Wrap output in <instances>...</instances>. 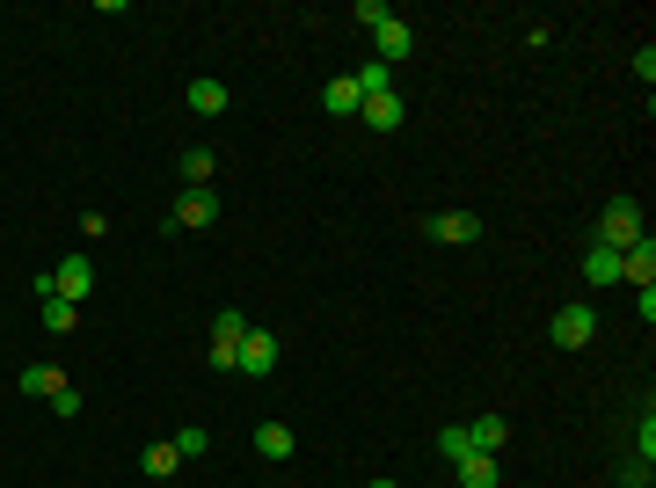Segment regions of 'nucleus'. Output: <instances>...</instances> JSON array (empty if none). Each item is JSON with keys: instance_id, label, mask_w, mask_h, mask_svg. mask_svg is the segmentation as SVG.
<instances>
[{"instance_id": "f257e3e1", "label": "nucleus", "mask_w": 656, "mask_h": 488, "mask_svg": "<svg viewBox=\"0 0 656 488\" xmlns=\"http://www.w3.org/2000/svg\"><path fill=\"white\" fill-rule=\"evenodd\" d=\"M642 234H649V226H642V204H634V197H612L606 212H598V248H612V255H628Z\"/></svg>"}, {"instance_id": "f03ea898", "label": "nucleus", "mask_w": 656, "mask_h": 488, "mask_svg": "<svg viewBox=\"0 0 656 488\" xmlns=\"http://www.w3.org/2000/svg\"><path fill=\"white\" fill-rule=\"evenodd\" d=\"M212 220H219V190H183L169 212V234H205Z\"/></svg>"}, {"instance_id": "7ed1b4c3", "label": "nucleus", "mask_w": 656, "mask_h": 488, "mask_svg": "<svg viewBox=\"0 0 656 488\" xmlns=\"http://www.w3.org/2000/svg\"><path fill=\"white\" fill-rule=\"evenodd\" d=\"M51 292L73 299V306H88V292H96V263H88V255H59V270H51Z\"/></svg>"}, {"instance_id": "20e7f679", "label": "nucleus", "mask_w": 656, "mask_h": 488, "mask_svg": "<svg viewBox=\"0 0 656 488\" xmlns=\"http://www.w3.org/2000/svg\"><path fill=\"white\" fill-rule=\"evenodd\" d=\"M242 336H248V314H212V365L219 372H234V358H242Z\"/></svg>"}, {"instance_id": "39448f33", "label": "nucleus", "mask_w": 656, "mask_h": 488, "mask_svg": "<svg viewBox=\"0 0 656 488\" xmlns=\"http://www.w3.org/2000/svg\"><path fill=\"white\" fill-rule=\"evenodd\" d=\"M234 372H248V379H270V372H277V336H270V328H248Z\"/></svg>"}, {"instance_id": "423d86ee", "label": "nucleus", "mask_w": 656, "mask_h": 488, "mask_svg": "<svg viewBox=\"0 0 656 488\" xmlns=\"http://www.w3.org/2000/svg\"><path fill=\"white\" fill-rule=\"evenodd\" d=\"M423 234H431V241H453V248H474L482 241V220H474V212H431Z\"/></svg>"}, {"instance_id": "0eeeda50", "label": "nucleus", "mask_w": 656, "mask_h": 488, "mask_svg": "<svg viewBox=\"0 0 656 488\" xmlns=\"http://www.w3.org/2000/svg\"><path fill=\"white\" fill-rule=\"evenodd\" d=\"M591 336H598V314H591L583 299H577V306H561V314H555V350H583V342H591Z\"/></svg>"}, {"instance_id": "6e6552de", "label": "nucleus", "mask_w": 656, "mask_h": 488, "mask_svg": "<svg viewBox=\"0 0 656 488\" xmlns=\"http://www.w3.org/2000/svg\"><path fill=\"white\" fill-rule=\"evenodd\" d=\"M620 285H634V292H649V285H656V241H649V234L620 255Z\"/></svg>"}, {"instance_id": "1a4fd4ad", "label": "nucleus", "mask_w": 656, "mask_h": 488, "mask_svg": "<svg viewBox=\"0 0 656 488\" xmlns=\"http://www.w3.org/2000/svg\"><path fill=\"white\" fill-rule=\"evenodd\" d=\"M37 299H45V314H37V321H45L51 336H73V328H81V306L51 292V277H37Z\"/></svg>"}, {"instance_id": "9d476101", "label": "nucleus", "mask_w": 656, "mask_h": 488, "mask_svg": "<svg viewBox=\"0 0 656 488\" xmlns=\"http://www.w3.org/2000/svg\"><path fill=\"white\" fill-rule=\"evenodd\" d=\"M453 474H460V488H504L496 452H467V460H453Z\"/></svg>"}, {"instance_id": "9b49d317", "label": "nucleus", "mask_w": 656, "mask_h": 488, "mask_svg": "<svg viewBox=\"0 0 656 488\" xmlns=\"http://www.w3.org/2000/svg\"><path fill=\"white\" fill-rule=\"evenodd\" d=\"M321 110H329V117H358V110H364V88H358V74L329 80V88H321Z\"/></svg>"}, {"instance_id": "f8f14e48", "label": "nucleus", "mask_w": 656, "mask_h": 488, "mask_svg": "<svg viewBox=\"0 0 656 488\" xmlns=\"http://www.w3.org/2000/svg\"><path fill=\"white\" fill-rule=\"evenodd\" d=\"M372 45H380V66H401V59L416 51V29L409 23H380L372 29Z\"/></svg>"}, {"instance_id": "ddd939ff", "label": "nucleus", "mask_w": 656, "mask_h": 488, "mask_svg": "<svg viewBox=\"0 0 656 488\" xmlns=\"http://www.w3.org/2000/svg\"><path fill=\"white\" fill-rule=\"evenodd\" d=\"M358 117L372 124V132H401V96H394V88H387V96H364Z\"/></svg>"}, {"instance_id": "4468645a", "label": "nucleus", "mask_w": 656, "mask_h": 488, "mask_svg": "<svg viewBox=\"0 0 656 488\" xmlns=\"http://www.w3.org/2000/svg\"><path fill=\"white\" fill-rule=\"evenodd\" d=\"M467 438H474V452H504L510 423H504V415H474V423H467Z\"/></svg>"}, {"instance_id": "2eb2a0df", "label": "nucleus", "mask_w": 656, "mask_h": 488, "mask_svg": "<svg viewBox=\"0 0 656 488\" xmlns=\"http://www.w3.org/2000/svg\"><path fill=\"white\" fill-rule=\"evenodd\" d=\"M583 285H620V255L591 241V255H583Z\"/></svg>"}, {"instance_id": "dca6fc26", "label": "nucleus", "mask_w": 656, "mask_h": 488, "mask_svg": "<svg viewBox=\"0 0 656 488\" xmlns=\"http://www.w3.org/2000/svg\"><path fill=\"white\" fill-rule=\"evenodd\" d=\"M226 102H234V96H226V80H190V110H197V117H219Z\"/></svg>"}, {"instance_id": "f3484780", "label": "nucleus", "mask_w": 656, "mask_h": 488, "mask_svg": "<svg viewBox=\"0 0 656 488\" xmlns=\"http://www.w3.org/2000/svg\"><path fill=\"white\" fill-rule=\"evenodd\" d=\"M66 387V372L59 365H23V393H37V401H51V393Z\"/></svg>"}, {"instance_id": "a211bd4d", "label": "nucleus", "mask_w": 656, "mask_h": 488, "mask_svg": "<svg viewBox=\"0 0 656 488\" xmlns=\"http://www.w3.org/2000/svg\"><path fill=\"white\" fill-rule=\"evenodd\" d=\"M183 183H190V190H212V147L183 153Z\"/></svg>"}, {"instance_id": "6ab92c4d", "label": "nucleus", "mask_w": 656, "mask_h": 488, "mask_svg": "<svg viewBox=\"0 0 656 488\" xmlns=\"http://www.w3.org/2000/svg\"><path fill=\"white\" fill-rule=\"evenodd\" d=\"M256 452H263V460H292V430L285 423H263V430H256Z\"/></svg>"}, {"instance_id": "aec40b11", "label": "nucleus", "mask_w": 656, "mask_h": 488, "mask_svg": "<svg viewBox=\"0 0 656 488\" xmlns=\"http://www.w3.org/2000/svg\"><path fill=\"white\" fill-rule=\"evenodd\" d=\"M358 88H364V96H387V88H394V66L364 59V66H358Z\"/></svg>"}, {"instance_id": "412c9836", "label": "nucleus", "mask_w": 656, "mask_h": 488, "mask_svg": "<svg viewBox=\"0 0 656 488\" xmlns=\"http://www.w3.org/2000/svg\"><path fill=\"white\" fill-rule=\"evenodd\" d=\"M175 466H183V452H175V445H153V452H146V474H153V481H169Z\"/></svg>"}, {"instance_id": "4be33fe9", "label": "nucleus", "mask_w": 656, "mask_h": 488, "mask_svg": "<svg viewBox=\"0 0 656 488\" xmlns=\"http://www.w3.org/2000/svg\"><path fill=\"white\" fill-rule=\"evenodd\" d=\"M437 452H445V460H467V452H474V438H467V423H453V430H437Z\"/></svg>"}, {"instance_id": "5701e85b", "label": "nucleus", "mask_w": 656, "mask_h": 488, "mask_svg": "<svg viewBox=\"0 0 656 488\" xmlns=\"http://www.w3.org/2000/svg\"><path fill=\"white\" fill-rule=\"evenodd\" d=\"M350 23L380 29V23H394V8H387V0H358V8H350Z\"/></svg>"}, {"instance_id": "b1692460", "label": "nucleus", "mask_w": 656, "mask_h": 488, "mask_svg": "<svg viewBox=\"0 0 656 488\" xmlns=\"http://www.w3.org/2000/svg\"><path fill=\"white\" fill-rule=\"evenodd\" d=\"M175 452H183V460H197V452H212V438H205V430H175Z\"/></svg>"}, {"instance_id": "393cba45", "label": "nucleus", "mask_w": 656, "mask_h": 488, "mask_svg": "<svg viewBox=\"0 0 656 488\" xmlns=\"http://www.w3.org/2000/svg\"><path fill=\"white\" fill-rule=\"evenodd\" d=\"M634 445H642V460L656 452V415H649V409H642V423H634Z\"/></svg>"}, {"instance_id": "a878e982", "label": "nucleus", "mask_w": 656, "mask_h": 488, "mask_svg": "<svg viewBox=\"0 0 656 488\" xmlns=\"http://www.w3.org/2000/svg\"><path fill=\"white\" fill-rule=\"evenodd\" d=\"M364 488H401V481H364Z\"/></svg>"}]
</instances>
